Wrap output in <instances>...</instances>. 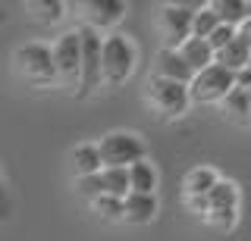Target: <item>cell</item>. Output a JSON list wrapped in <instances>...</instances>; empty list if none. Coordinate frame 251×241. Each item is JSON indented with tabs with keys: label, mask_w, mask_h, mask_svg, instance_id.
Wrapping results in <instances>:
<instances>
[{
	"label": "cell",
	"mask_w": 251,
	"mask_h": 241,
	"mask_svg": "<svg viewBox=\"0 0 251 241\" xmlns=\"http://www.w3.org/2000/svg\"><path fill=\"white\" fill-rule=\"evenodd\" d=\"M100 185H104V194L110 197H126L129 194V175H126V169H100Z\"/></svg>",
	"instance_id": "obj_21"
},
{
	"label": "cell",
	"mask_w": 251,
	"mask_h": 241,
	"mask_svg": "<svg viewBox=\"0 0 251 241\" xmlns=\"http://www.w3.org/2000/svg\"><path fill=\"white\" fill-rule=\"evenodd\" d=\"M135 63H138V50L129 35L120 32L104 35V41H100V85H110V88L123 85L135 72Z\"/></svg>",
	"instance_id": "obj_1"
},
{
	"label": "cell",
	"mask_w": 251,
	"mask_h": 241,
	"mask_svg": "<svg viewBox=\"0 0 251 241\" xmlns=\"http://www.w3.org/2000/svg\"><path fill=\"white\" fill-rule=\"evenodd\" d=\"M126 175H129V191L135 194H157V169L151 160H138L132 163L129 169H126Z\"/></svg>",
	"instance_id": "obj_12"
},
{
	"label": "cell",
	"mask_w": 251,
	"mask_h": 241,
	"mask_svg": "<svg viewBox=\"0 0 251 241\" xmlns=\"http://www.w3.org/2000/svg\"><path fill=\"white\" fill-rule=\"evenodd\" d=\"M28 10L35 13V19L41 22V25H57L63 19V10H66V6L57 3V0H38V3H31Z\"/></svg>",
	"instance_id": "obj_23"
},
{
	"label": "cell",
	"mask_w": 251,
	"mask_h": 241,
	"mask_svg": "<svg viewBox=\"0 0 251 241\" xmlns=\"http://www.w3.org/2000/svg\"><path fill=\"white\" fill-rule=\"evenodd\" d=\"M214 63L223 66V69H229V72H242V69L251 66V50L239 41V38H232V41L226 44L223 50L214 53Z\"/></svg>",
	"instance_id": "obj_13"
},
{
	"label": "cell",
	"mask_w": 251,
	"mask_h": 241,
	"mask_svg": "<svg viewBox=\"0 0 251 241\" xmlns=\"http://www.w3.org/2000/svg\"><path fill=\"white\" fill-rule=\"evenodd\" d=\"M232 38H235V28H229V25H217L214 32L207 35V47H210V50L217 53V50H223L226 44L232 41Z\"/></svg>",
	"instance_id": "obj_26"
},
{
	"label": "cell",
	"mask_w": 251,
	"mask_h": 241,
	"mask_svg": "<svg viewBox=\"0 0 251 241\" xmlns=\"http://www.w3.org/2000/svg\"><path fill=\"white\" fill-rule=\"evenodd\" d=\"M204 197H207V210H235L239 213V188H235V182L220 178Z\"/></svg>",
	"instance_id": "obj_18"
},
{
	"label": "cell",
	"mask_w": 251,
	"mask_h": 241,
	"mask_svg": "<svg viewBox=\"0 0 251 241\" xmlns=\"http://www.w3.org/2000/svg\"><path fill=\"white\" fill-rule=\"evenodd\" d=\"M217 25H220V19H217V13L210 10V3L207 6H195V13H192V38L207 41V35L214 32Z\"/></svg>",
	"instance_id": "obj_20"
},
{
	"label": "cell",
	"mask_w": 251,
	"mask_h": 241,
	"mask_svg": "<svg viewBox=\"0 0 251 241\" xmlns=\"http://www.w3.org/2000/svg\"><path fill=\"white\" fill-rule=\"evenodd\" d=\"M3 22H6V13H3V10H0V25H3Z\"/></svg>",
	"instance_id": "obj_32"
},
{
	"label": "cell",
	"mask_w": 251,
	"mask_h": 241,
	"mask_svg": "<svg viewBox=\"0 0 251 241\" xmlns=\"http://www.w3.org/2000/svg\"><path fill=\"white\" fill-rule=\"evenodd\" d=\"M217 182H220V175H217V169H210V166L188 169V173H185V182H182L185 197H204V194L214 188Z\"/></svg>",
	"instance_id": "obj_15"
},
{
	"label": "cell",
	"mask_w": 251,
	"mask_h": 241,
	"mask_svg": "<svg viewBox=\"0 0 251 241\" xmlns=\"http://www.w3.org/2000/svg\"><path fill=\"white\" fill-rule=\"evenodd\" d=\"M10 213V200H6V191H3V182H0V219H6Z\"/></svg>",
	"instance_id": "obj_30"
},
{
	"label": "cell",
	"mask_w": 251,
	"mask_h": 241,
	"mask_svg": "<svg viewBox=\"0 0 251 241\" xmlns=\"http://www.w3.org/2000/svg\"><path fill=\"white\" fill-rule=\"evenodd\" d=\"M53 57V69H57V82L63 88L75 91L78 88V72H82V63H78V35L75 32H63L50 47Z\"/></svg>",
	"instance_id": "obj_7"
},
{
	"label": "cell",
	"mask_w": 251,
	"mask_h": 241,
	"mask_svg": "<svg viewBox=\"0 0 251 241\" xmlns=\"http://www.w3.org/2000/svg\"><path fill=\"white\" fill-rule=\"evenodd\" d=\"M145 97H148V104L160 116H167V119H179V116H185V110L192 107V100H188V85L154 79V75L145 85Z\"/></svg>",
	"instance_id": "obj_6"
},
{
	"label": "cell",
	"mask_w": 251,
	"mask_h": 241,
	"mask_svg": "<svg viewBox=\"0 0 251 241\" xmlns=\"http://www.w3.org/2000/svg\"><path fill=\"white\" fill-rule=\"evenodd\" d=\"M75 191L82 194V197H88V200H94V197H100V194H104V185H100V175L94 173V175L75 178Z\"/></svg>",
	"instance_id": "obj_25"
},
{
	"label": "cell",
	"mask_w": 251,
	"mask_h": 241,
	"mask_svg": "<svg viewBox=\"0 0 251 241\" xmlns=\"http://www.w3.org/2000/svg\"><path fill=\"white\" fill-rule=\"evenodd\" d=\"M179 57L185 60V66L192 69V72H201L204 66L214 63V50H210L207 41H201V38H188V41L179 44Z\"/></svg>",
	"instance_id": "obj_14"
},
{
	"label": "cell",
	"mask_w": 251,
	"mask_h": 241,
	"mask_svg": "<svg viewBox=\"0 0 251 241\" xmlns=\"http://www.w3.org/2000/svg\"><path fill=\"white\" fill-rule=\"evenodd\" d=\"M88 207H91V213H98V216H100V219H110V222L123 219V200H120V197L100 194V197L88 200Z\"/></svg>",
	"instance_id": "obj_22"
},
{
	"label": "cell",
	"mask_w": 251,
	"mask_h": 241,
	"mask_svg": "<svg viewBox=\"0 0 251 241\" xmlns=\"http://www.w3.org/2000/svg\"><path fill=\"white\" fill-rule=\"evenodd\" d=\"M248 126H251V94H248Z\"/></svg>",
	"instance_id": "obj_31"
},
{
	"label": "cell",
	"mask_w": 251,
	"mask_h": 241,
	"mask_svg": "<svg viewBox=\"0 0 251 241\" xmlns=\"http://www.w3.org/2000/svg\"><path fill=\"white\" fill-rule=\"evenodd\" d=\"M220 110H223V116H229L232 122H239V126H248V91L232 88L229 94L220 100Z\"/></svg>",
	"instance_id": "obj_19"
},
{
	"label": "cell",
	"mask_w": 251,
	"mask_h": 241,
	"mask_svg": "<svg viewBox=\"0 0 251 241\" xmlns=\"http://www.w3.org/2000/svg\"><path fill=\"white\" fill-rule=\"evenodd\" d=\"M78 63H82V72H78V97H88L94 88H100V41L104 35H98L88 25H78Z\"/></svg>",
	"instance_id": "obj_4"
},
{
	"label": "cell",
	"mask_w": 251,
	"mask_h": 241,
	"mask_svg": "<svg viewBox=\"0 0 251 241\" xmlns=\"http://www.w3.org/2000/svg\"><path fill=\"white\" fill-rule=\"evenodd\" d=\"M126 16L123 0H91L85 3V25L94 28L98 35H110Z\"/></svg>",
	"instance_id": "obj_9"
},
{
	"label": "cell",
	"mask_w": 251,
	"mask_h": 241,
	"mask_svg": "<svg viewBox=\"0 0 251 241\" xmlns=\"http://www.w3.org/2000/svg\"><path fill=\"white\" fill-rule=\"evenodd\" d=\"M235 38H239V41H242V44H245V47L251 50V16H248L245 22H242L239 28H235Z\"/></svg>",
	"instance_id": "obj_27"
},
{
	"label": "cell",
	"mask_w": 251,
	"mask_h": 241,
	"mask_svg": "<svg viewBox=\"0 0 251 241\" xmlns=\"http://www.w3.org/2000/svg\"><path fill=\"white\" fill-rule=\"evenodd\" d=\"M232 88H235V72L210 63L201 72L192 75V82H188V100L192 104H220Z\"/></svg>",
	"instance_id": "obj_5"
},
{
	"label": "cell",
	"mask_w": 251,
	"mask_h": 241,
	"mask_svg": "<svg viewBox=\"0 0 251 241\" xmlns=\"http://www.w3.org/2000/svg\"><path fill=\"white\" fill-rule=\"evenodd\" d=\"M100 169H129L132 163L148 157V147L135 131H110L98 144Z\"/></svg>",
	"instance_id": "obj_3"
},
{
	"label": "cell",
	"mask_w": 251,
	"mask_h": 241,
	"mask_svg": "<svg viewBox=\"0 0 251 241\" xmlns=\"http://www.w3.org/2000/svg\"><path fill=\"white\" fill-rule=\"evenodd\" d=\"M185 207L192 210V213L204 216V213H207V197H185Z\"/></svg>",
	"instance_id": "obj_28"
},
{
	"label": "cell",
	"mask_w": 251,
	"mask_h": 241,
	"mask_svg": "<svg viewBox=\"0 0 251 241\" xmlns=\"http://www.w3.org/2000/svg\"><path fill=\"white\" fill-rule=\"evenodd\" d=\"M235 88H242V91L251 94V66L242 69V72H235Z\"/></svg>",
	"instance_id": "obj_29"
},
{
	"label": "cell",
	"mask_w": 251,
	"mask_h": 241,
	"mask_svg": "<svg viewBox=\"0 0 251 241\" xmlns=\"http://www.w3.org/2000/svg\"><path fill=\"white\" fill-rule=\"evenodd\" d=\"M201 219L207 222L210 229H217V232H229L235 225V219H239V213H235V210H207Z\"/></svg>",
	"instance_id": "obj_24"
},
{
	"label": "cell",
	"mask_w": 251,
	"mask_h": 241,
	"mask_svg": "<svg viewBox=\"0 0 251 241\" xmlns=\"http://www.w3.org/2000/svg\"><path fill=\"white\" fill-rule=\"evenodd\" d=\"M192 69L185 66V60L179 57V50H167L160 47L154 57V79H167V82H179V85H188L192 82Z\"/></svg>",
	"instance_id": "obj_10"
},
{
	"label": "cell",
	"mask_w": 251,
	"mask_h": 241,
	"mask_svg": "<svg viewBox=\"0 0 251 241\" xmlns=\"http://www.w3.org/2000/svg\"><path fill=\"white\" fill-rule=\"evenodd\" d=\"M13 69L25 85H31V88H44V85L57 82L50 47H47V44H38V41L19 44V47L13 50Z\"/></svg>",
	"instance_id": "obj_2"
},
{
	"label": "cell",
	"mask_w": 251,
	"mask_h": 241,
	"mask_svg": "<svg viewBox=\"0 0 251 241\" xmlns=\"http://www.w3.org/2000/svg\"><path fill=\"white\" fill-rule=\"evenodd\" d=\"M157 216V194H135L129 191L123 197V219L132 225H148Z\"/></svg>",
	"instance_id": "obj_11"
},
{
	"label": "cell",
	"mask_w": 251,
	"mask_h": 241,
	"mask_svg": "<svg viewBox=\"0 0 251 241\" xmlns=\"http://www.w3.org/2000/svg\"><path fill=\"white\" fill-rule=\"evenodd\" d=\"M192 13L195 6L188 3H167L160 10V35L167 50H179V44L192 38Z\"/></svg>",
	"instance_id": "obj_8"
},
{
	"label": "cell",
	"mask_w": 251,
	"mask_h": 241,
	"mask_svg": "<svg viewBox=\"0 0 251 241\" xmlns=\"http://www.w3.org/2000/svg\"><path fill=\"white\" fill-rule=\"evenodd\" d=\"M210 10L217 13L220 25H229V28H239L242 22L251 16V6L242 3V0H214V3H210Z\"/></svg>",
	"instance_id": "obj_17"
},
{
	"label": "cell",
	"mask_w": 251,
	"mask_h": 241,
	"mask_svg": "<svg viewBox=\"0 0 251 241\" xmlns=\"http://www.w3.org/2000/svg\"><path fill=\"white\" fill-rule=\"evenodd\" d=\"M69 166H73L75 178L94 175L100 173V157H98V144H78L73 153H69Z\"/></svg>",
	"instance_id": "obj_16"
}]
</instances>
